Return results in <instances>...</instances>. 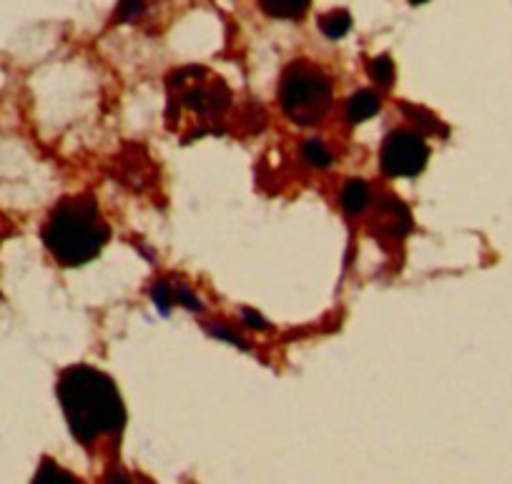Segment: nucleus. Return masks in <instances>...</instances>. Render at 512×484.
<instances>
[{"instance_id":"nucleus-1","label":"nucleus","mask_w":512,"mask_h":484,"mask_svg":"<svg viewBox=\"0 0 512 484\" xmlns=\"http://www.w3.org/2000/svg\"><path fill=\"white\" fill-rule=\"evenodd\" d=\"M58 399L71 434L88 447L106 434L121 432L126 407L111 377L93 367H71L58 379Z\"/></svg>"},{"instance_id":"nucleus-2","label":"nucleus","mask_w":512,"mask_h":484,"mask_svg":"<svg viewBox=\"0 0 512 484\" xmlns=\"http://www.w3.org/2000/svg\"><path fill=\"white\" fill-rule=\"evenodd\" d=\"M111 229L91 196L63 199L51 211L43 229V241L53 259L63 266H83L101 254Z\"/></svg>"},{"instance_id":"nucleus-3","label":"nucleus","mask_w":512,"mask_h":484,"mask_svg":"<svg viewBox=\"0 0 512 484\" xmlns=\"http://www.w3.org/2000/svg\"><path fill=\"white\" fill-rule=\"evenodd\" d=\"M279 101L284 113L299 126H314L332 108V81L312 63H292L282 76Z\"/></svg>"},{"instance_id":"nucleus-4","label":"nucleus","mask_w":512,"mask_h":484,"mask_svg":"<svg viewBox=\"0 0 512 484\" xmlns=\"http://www.w3.org/2000/svg\"><path fill=\"white\" fill-rule=\"evenodd\" d=\"M171 106H184L199 113L204 121H214L231 106V91L219 76L204 68H184L169 78Z\"/></svg>"},{"instance_id":"nucleus-5","label":"nucleus","mask_w":512,"mask_h":484,"mask_svg":"<svg viewBox=\"0 0 512 484\" xmlns=\"http://www.w3.org/2000/svg\"><path fill=\"white\" fill-rule=\"evenodd\" d=\"M427 158H430V148L427 141L415 131H392L390 136L384 138L382 153H379V161H382V169L387 176H417L425 171Z\"/></svg>"},{"instance_id":"nucleus-6","label":"nucleus","mask_w":512,"mask_h":484,"mask_svg":"<svg viewBox=\"0 0 512 484\" xmlns=\"http://www.w3.org/2000/svg\"><path fill=\"white\" fill-rule=\"evenodd\" d=\"M377 226H379V231H384V234L405 236L407 231L412 229V216L400 199L390 196V199L379 201Z\"/></svg>"},{"instance_id":"nucleus-7","label":"nucleus","mask_w":512,"mask_h":484,"mask_svg":"<svg viewBox=\"0 0 512 484\" xmlns=\"http://www.w3.org/2000/svg\"><path fill=\"white\" fill-rule=\"evenodd\" d=\"M259 6L267 16L279 21H299L309 11L312 0H259Z\"/></svg>"},{"instance_id":"nucleus-8","label":"nucleus","mask_w":512,"mask_h":484,"mask_svg":"<svg viewBox=\"0 0 512 484\" xmlns=\"http://www.w3.org/2000/svg\"><path fill=\"white\" fill-rule=\"evenodd\" d=\"M382 101L374 91H357L347 103V118L349 123H362L367 118H372L379 111Z\"/></svg>"},{"instance_id":"nucleus-9","label":"nucleus","mask_w":512,"mask_h":484,"mask_svg":"<svg viewBox=\"0 0 512 484\" xmlns=\"http://www.w3.org/2000/svg\"><path fill=\"white\" fill-rule=\"evenodd\" d=\"M369 201H372V194H369V186L362 179L347 181V186L342 189V209L347 214H362Z\"/></svg>"},{"instance_id":"nucleus-10","label":"nucleus","mask_w":512,"mask_h":484,"mask_svg":"<svg viewBox=\"0 0 512 484\" xmlns=\"http://www.w3.org/2000/svg\"><path fill=\"white\" fill-rule=\"evenodd\" d=\"M319 28H322L324 36L332 38V41H337V38L347 36L349 33V28H352V18H349L347 11H332V13H327V16H322Z\"/></svg>"},{"instance_id":"nucleus-11","label":"nucleus","mask_w":512,"mask_h":484,"mask_svg":"<svg viewBox=\"0 0 512 484\" xmlns=\"http://www.w3.org/2000/svg\"><path fill=\"white\" fill-rule=\"evenodd\" d=\"M302 153L304 161H307L309 166H317V169H327V166L332 164V153L327 151V146H324L319 138H309V141L304 143Z\"/></svg>"},{"instance_id":"nucleus-12","label":"nucleus","mask_w":512,"mask_h":484,"mask_svg":"<svg viewBox=\"0 0 512 484\" xmlns=\"http://www.w3.org/2000/svg\"><path fill=\"white\" fill-rule=\"evenodd\" d=\"M369 76H372V81H377L379 86H392V81H395V63L390 61V56H377L369 61Z\"/></svg>"},{"instance_id":"nucleus-13","label":"nucleus","mask_w":512,"mask_h":484,"mask_svg":"<svg viewBox=\"0 0 512 484\" xmlns=\"http://www.w3.org/2000/svg\"><path fill=\"white\" fill-rule=\"evenodd\" d=\"M33 482H38V484H73V482H78V479L73 477L71 472H63V469L56 467L53 462H43L41 472L36 474V479H33Z\"/></svg>"},{"instance_id":"nucleus-14","label":"nucleus","mask_w":512,"mask_h":484,"mask_svg":"<svg viewBox=\"0 0 512 484\" xmlns=\"http://www.w3.org/2000/svg\"><path fill=\"white\" fill-rule=\"evenodd\" d=\"M144 8H146V0H121V3H118L116 18L121 23H131L144 13Z\"/></svg>"},{"instance_id":"nucleus-15","label":"nucleus","mask_w":512,"mask_h":484,"mask_svg":"<svg viewBox=\"0 0 512 484\" xmlns=\"http://www.w3.org/2000/svg\"><path fill=\"white\" fill-rule=\"evenodd\" d=\"M151 296H154V304L159 306L161 311H169V306L174 304V299H176V291L171 289L166 281H156L154 289H151Z\"/></svg>"},{"instance_id":"nucleus-16","label":"nucleus","mask_w":512,"mask_h":484,"mask_svg":"<svg viewBox=\"0 0 512 484\" xmlns=\"http://www.w3.org/2000/svg\"><path fill=\"white\" fill-rule=\"evenodd\" d=\"M405 108V113H410V118H415L417 126L422 128V131H430V133H437V128H440V121H437L435 116H430L427 111H422V108H415V106H402Z\"/></svg>"},{"instance_id":"nucleus-17","label":"nucleus","mask_w":512,"mask_h":484,"mask_svg":"<svg viewBox=\"0 0 512 484\" xmlns=\"http://www.w3.org/2000/svg\"><path fill=\"white\" fill-rule=\"evenodd\" d=\"M209 332L214 334V337H219V339H226V342H229V344H236V347L246 349V342H244V339H241L239 334L229 332V329H224V327H209Z\"/></svg>"},{"instance_id":"nucleus-18","label":"nucleus","mask_w":512,"mask_h":484,"mask_svg":"<svg viewBox=\"0 0 512 484\" xmlns=\"http://www.w3.org/2000/svg\"><path fill=\"white\" fill-rule=\"evenodd\" d=\"M244 319H246V324H249V327H254V329H267L269 327V324L262 319V316L254 314V311H249V309L244 311Z\"/></svg>"},{"instance_id":"nucleus-19","label":"nucleus","mask_w":512,"mask_h":484,"mask_svg":"<svg viewBox=\"0 0 512 484\" xmlns=\"http://www.w3.org/2000/svg\"><path fill=\"white\" fill-rule=\"evenodd\" d=\"M412 6H422V3H427V0H410Z\"/></svg>"}]
</instances>
